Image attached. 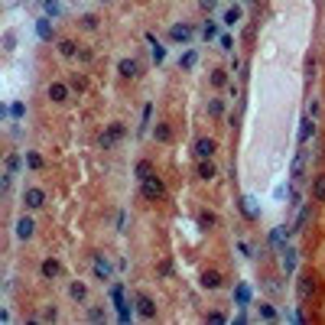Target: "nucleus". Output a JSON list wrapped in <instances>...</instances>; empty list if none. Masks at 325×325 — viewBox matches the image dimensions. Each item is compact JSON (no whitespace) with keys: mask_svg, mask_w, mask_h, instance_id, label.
<instances>
[{"mask_svg":"<svg viewBox=\"0 0 325 325\" xmlns=\"http://www.w3.org/2000/svg\"><path fill=\"white\" fill-rule=\"evenodd\" d=\"M198 224L212 231V228H218V215H215V212H208V208H202V212H198Z\"/></svg>","mask_w":325,"mask_h":325,"instance_id":"nucleus-21","label":"nucleus"},{"mask_svg":"<svg viewBox=\"0 0 325 325\" xmlns=\"http://www.w3.org/2000/svg\"><path fill=\"white\" fill-rule=\"evenodd\" d=\"M202 36H205V39H215V36H218V26H215L212 20H208L205 26H202Z\"/></svg>","mask_w":325,"mask_h":325,"instance_id":"nucleus-39","label":"nucleus"},{"mask_svg":"<svg viewBox=\"0 0 325 325\" xmlns=\"http://www.w3.org/2000/svg\"><path fill=\"white\" fill-rule=\"evenodd\" d=\"M218 46H221L224 52H231V49H234V39H231V36H221V39H218Z\"/></svg>","mask_w":325,"mask_h":325,"instance_id":"nucleus-45","label":"nucleus"},{"mask_svg":"<svg viewBox=\"0 0 325 325\" xmlns=\"http://www.w3.org/2000/svg\"><path fill=\"white\" fill-rule=\"evenodd\" d=\"M104 315H108V312H104L101 306H91V309H88V319H91V322H104Z\"/></svg>","mask_w":325,"mask_h":325,"instance_id":"nucleus-38","label":"nucleus"},{"mask_svg":"<svg viewBox=\"0 0 325 325\" xmlns=\"http://www.w3.org/2000/svg\"><path fill=\"white\" fill-rule=\"evenodd\" d=\"M23 202H26V208H30V212H39V208L46 205V192H42V189H26Z\"/></svg>","mask_w":325,"mask_h":325,"instance_id":"nucleus-6","label":"nucleus"},{"mask_svg":"<svg viewBox=\"0 0 325 325\" xmlns=\"http://www.w3.org/2000/svg\"><path fill=\"white\" fill-rule=\"evenodd\" d=\"M117 231H127V212H117Z\"/></svg>","mask_w":325,"mask_h":325,"instance_id":"nucleus-46","label":"nucleus"},{"mask_svg":"<svg viewBox=\"0 0 325 325\" xmlns=\"http://www.w3.org/2000/svg\"><path fill=\"white\" fill-rule=\"evenodd\" d=\"M150 117H153V104H143V124H140V134L150 127Z\"/></svg>","mask_w":325,"mask_h":325,"instance_id":"nucleus-40","label":"nucleus"},{"mask_svg":"<svg viewBox=\"0 0 325 325\" xmlns=\"http://www.w3.org/2000/svg\"><path fill=\"white\" fill-rule=\"evenodd\" d=\"M212 153H215V140L212 137H198L195 140V156L198 160H212Z\"/></svg>","mask_w":325,"mask_h":325,"instance_id":"nucleus-9","label":"nucleus"},{"mask_svg":"<svg viewBox=\"0 0 325 325\" xmlns=\"http://www.w3.org/2000/svg\"><path fill=\"white\" fill-rule=\"evenodd\" d=\"M212 85H215V88L228 85V72H212Z\"/></svg>","mask_w":325,"mask_h":325,"instance_id":"nucleus-42","label":"nucleus"},{"mask_svg":"<svg viewBox=\"0 0 325 325\" xmlns=\"http://www.w3.org/2000/svg\"><path fill=\"white\" fill-rule=\"evenodd\" d=\"M198 283H202V289H221V273L218 270H205Z\"/></svg>","mask_w":325,"mask_h":325,"instance_id":"nucleus-12","label":"nucleus"},{"mask_svg":"<svg viewBox=\"0 0 325 325\" xmlns=\"http://www.w3.org/2000/svg\"><path fill=\"white\" fill-rule=\"evenodd\" d=\"M59 52H62L65 59H75V56H78V46H75V39H59Z\"/></svg>","mask_w":325,"mask_h":325,"instance_id":"nucleus-25","label":"nucleus"},{"mask_svg":"<svg viewBox=\"0 0 325 325\" xmlns=\"http://www.w3.org/2000/svg\"><path fill=\"white\" fill-rule=\"evenodd\" d=\"M270 241H273L277 247L283 251V224H280V228H273V234H270Z\"/></svg>","mask_w":325,"mask_h":325,"instance_id":"nucleus-41","label":"nucleus"},{"mask_svg":"<svg viewBox=\"0 0 325 325\" xmlns=\"http://www.w3.org/2000/svg\"><path fill=\"white\" fill-rule=\"evenodd\" d=\"M257 309H260V319H267V322H273V319H277V309H273L270 303H260Z\"/></svg>","mask_w":325,"mask_h":325,"instance_id":"nucleus-35","label":"nucleus"},{"mask_svg":"<svg viewBox=\"0 0 325 325\" xmlns=\"http://www.w3.org/2000/svg\"><path fill=\"white\" fill-rule=\"evenodd\" d=\"M195 176H198L202 182H212L215 176H218V169H215V163H212V160H202V163H198V169H195Z\"/></svg>","mask_w":325,"mask_h":325,"instance_id":"nucleus-14","label":"nucleus"},{"mask_svg":"<svg viewBox=\"0 0 325 325\" xmlns=\"http://www.w3.org/2000/svg\"><path fill=\"white\" fill-rule=\"evenodd\" d=\"M33 231H36L33 218H20V221H16V238H20V241H30V238H33Z\"/></svg>","mask_w":325,"mask_h":325,"instance_id":"nucleus-15","label":"nucleus"},{"mask_svg":"<svg viewBox=\"0 0 325 325\" xmlns=\"http://www.w3.org/2000/svg\"><path fill=\"white\" fill-rule=\"evenodd\" d=\"M16 169H20V153H7L4 156V195L10 192V186H13V179H16Z\"/></svg>","mask_w":325,"mask_h":325,"instance_id":"nucleus-2","label":"nucleus"},{"mask_svg":"<svg viewBox=\"0 0 325 325\" xmlns=\"http://www.w3.org/2000/svg\"><path fill=\"white\" fill-rule=\"evenodd\" d=\"M104 4H108V0H104Z\"/></svg>","mask_w":325,"mask_h":325,"instance_id":"nucleus-49","label":"nucleus"},{"mask_svg":"<svg viewBox=\"0 0 325 325\" xmlns=\"http://www.w3.org/2000/svg\"><path fill=\"white\" fill-rule=\"evenodd\" d=\"M312 134H315V124H312V117H306L303 124H299V143H306Z\"/></svg>","mask_w":325,"mask_h":325,"instance_id":"nucleus-28","label":"nucleus"},{"mask_svg":"<svg viewBox=\"0 0 325 325\" xmlns=\"http://www.w3.org/2000/svg\"><path fill=\"white\" fill-rule=\"evenodd\" d=\"M140 192H143L146 202H160L166 195V186L160 176H146V179H140Z\"/></svg>","mask_w":325,"mask_h":325,"instance_id":"nucleus-1","label":"nucleus"},{"mask_svg":"<svg viewBox=\"0 0 325 325\" xmlns=\"http://www.w3.org/2000/svg\"><path fill=\"white\" fill-rule=\"evenodd\" d=\"M42 166H46V163H42V156H39V153H33V150H30V153H26V169H33V172H39V169H42Z\"/></svg>","mask_w":325,"mask_h":325,"instance_id":"nucleus-29","label":"nucleus"},{"mask_svg":"<svg viewBox=\"0 0 325 325\" xmlns=\"http://www.w3.org/2000/svg\"><path fill=\"white\" fill-rule=\"evenodd\" d=\"M46 94H49V101L62 104V101H68V85H65V82H52V85L46 88Z\"/></svg>","mask_w":325,"mask_h":325,"instance_id":"nucleus-8","label":"nucleus"},{"mask_svg":"<svg viewBox=\"0 0 325 325\" xmlns=\"http://www.w3.org/2000/svg\"><path fill=\"white\" fill-rule=\"evenodd\" d=\"M153 137L160 140V143H169V137H172V134H169V127H166V124H160V127L153 130Z\"/></svg>","mask_w":325,"mask_h":325,"instance_id":"nucleus-36","label":"nucleus"},{"mask_svg":"<svg viewBox=\"0 0 325 325\" xmlns=\"http://www.w3.org/2000/svg\"><path fill=\"white\" fill-rule=\"evenodd\" d=\"M146 176H153V163L150 160H140L137 163V179H146Z\"/></svg>","mask_w":325,"mask_h":325,"instance_id":"nucleus-33","label":"nucleus"},{"mask_svg":"<svg viewBox=\"0 0 325 325\" xmlns=\"http://www.w3.org/2000/svg\"><path fill=\"white\" fill-rule=\"evenodd\" d=\"M134 306H137L140 319H156V303H153L146 293H137V296H134Z\"/></svg>","mask_w":325,"mask_h":325,"instance_id":"nucleus-5","label":"nucleus"},{"mask_svg":"<svg viewBox=\"0 0 325 325\" xmlns=\"http://www.w3.org/2000/svg\"><path fill=\"white\" fill-rule=\"evenodd\" d=\"M56 319H59V312H56V309H52V306H49V309H46V312H42V315H39V322H56Z\"/></svg>","mask_w":325,"mask_h":325,"instance_id":"nucleus-44","label":"nucleus"},{"mask_svg":"<svg viewBox=\"0 0 325 325\" xmlns=\"http://www.w3.org/2000/svg\"><path fill=\"white\" fill-rule=\"evenodd\" d=\"M312 293H315V280L312 277H299V283H296V296H299V299H309Z\"/></svg>","mask_w":325,"mask_h":325,"instance_id":"nucleus-13","label":"nucleus"},{"mask_svg":"<svg viewBox=\"0 0 325 325\" xmlns=\"http://www.w3.org/2000/svg\"><path fill=\"white\" fill-rule=\"evenodd\" d=\"M117 72H120V78H137L140 75V62H137V59H120Z\"/></svg>","mask_w":325,"mask_h":325,"instance_id":"nucleus-11","label":"nucleus"},{"mask_svg":"<svg viewBox=\"0 0 325 325\" xmlns=\"http://www.w3.org/2000/svg\"><path fill=\"white\" fill-rule=\"evenodd\" d=\"M169 39H172V42H182V46L192 42V26H189V23H176L172 30H169Z\"/></svg>","mask_w":325,"mask_h":325,"instance_id":"nucleus-7","label":"nucleus"},{"mask_svg":"<svg viewBox=\"0 0 325 325\" xmlns=\"http://www.w3.org/2000/svg\"><path fill=\"white\" fill-rule=\"evenodd\" d=\"M198 4H202V10H212V7L218 4V0H198Z\"/></svg>","mask_w":325,"mask_h":325,"instance_id":"nucleus-48","label":"nucleus"},{"mask_svg":"<svg viewBox=\"0 0 325 325\" xmlns=\"http://www.w3.org/2000/svg\"><path fill=\"white\" fill-rule=\"evenodd\" d=\"M39 273H42V280H56L59 273H62V263L52 260V257H46V260L39 263Z\"/></svg>","mask_w":325,"mask_h":325,"instance_id":"nucleus-10","label":"nucleus"},{"mask_svg":"<svg viewBox=\"0 0 325 325\" xmlns=\"http://www.w3.org/2000/svg\"><path fill=\"white\" fill-rule=\"evenodd\" d=\"M303 166H306V150H299L293 156V166H289V179H303Z\"/></svg>","mask_w":325,"mask_h":325,"instance_id":"nucleus-17","label":"nucleus"},{"mask_svg":"<svg viewBox=\"0 0 325 325\" xmlns=\"http://www.w3.org/2000/svg\"><path fill=\"white\" fill-rule=\"evenodd\" d=\"M241 212L247 215V218H257V215H260V212H257V205H254V198H251V195H244V198H241Z\"/></svg>","mask_w":325,"mask_h":325,"instance_id":"nucleus-30","label":"nucleus"},{"mask_svg":"<svg viewBox=\"0 0 325 325\" xmlns=\"http://www.w3.org/2000/svg\"><path fill=\"white\" fill-rule=\"evenodd\" d=\"M68 296H72L75 303H85V299H88V286L82 283V280H75V283L68 286Z\"/></svg>","mask_w":325,"mask_h":325,"instance_id":"nucleus-19","label":"nucleus"},{"mask_svg":"<svg viewBox=\"0 0 325 325\" xmlns=\"http://www.w3.org/2000/svg\"><path fill=\"white\" fill-rule=\"evenodd\" d=\"M312 202H325V172L312 176Z\"/></svg>","mask_w":325,"mask_h":325,"instance_id":"nucleus-16","label":"nucleus"},{"mask_svg":"<svg viewBox=\"0 0 325 325\" xmlns=\"http://www.w3.org/2000/svg\"><path fill=\"white\" fill-rule=\"evenodd\" d=\"M208 114H212V117H221V114H224V101L212 98V101H208Z\"/></svg>","mask_w":325,"mask_h":325,"instance_id":"nucleus-34","label":"nucleus"},{"mask_svg":"<svg viewBox=\"0 0 325 325\" xmlns=\"http://www.w3.org/2000/svg\"><path fill=\"white\" fill-rule=\"evenodd\" d=\"M91 270H94V280H101V283H108V280L114 277V267H111V260L104 257V254H94Z\"/></svg>","mask_w":325,"mask_h":325,"instance_id":"nucleus-4","label":"nucleus"},{"mask_svg":"<svg viewBox=\"0 0 325 325\" xmlns=\"http://www.w3.org/2000/svg\"><path fill=\"white\" fill-rule=\"evenodd\" d=\"M111 299H114V306H124L127 299H124V283H114L111 286Z\"/></svg>","mask_w":325,"mask_h":325,"instance_id":"nucleus-31","label":"nucleus"},{"mask_svg":"<svg viewBox=\"0 0 325 325\" xmlns=\"http://www.w3.org/2000/svg\"><path fill=\"white\" fill-rule=\"evenodd\" d=\"M82 26H85V30H98V16H91V13L82 16Z\"/></svg>","mask_w":325,"mask_h":325,"instance_id":"nucleus-43","label":"nucleus"},{"mask_svg":"<svg viewBox=\"0 0 325 325\" xmlns=\"http://www.w3.org/2000/svg\"><path fill=\"white\" fill-rule=\"evenodd\" d=\"M146 42H150V49H153V62L160 65L163 59H166V46H160V39H156L153 33H146Z\"/></svg>","mask_w":325,"mask_h":325,"instance_id":"nucleus-18","label":"nucleus"},{"mask_svg":"<svg viewBox=\"0 0 325 325\" xmlns=\"http://www.w3.org/2000/svg\"><path fill=\"white\" fill-rule=\"evenodd\" d=\"M23 114H26V104H23V101H13V104H10V117H13V120H20Z\"/></svg>","mask_w":325,"mask_h":325,"instance_id":"nucleus-37","label":"nucleus"},{"mask_svg":"<svg viewBox=\"0 0 325 325\" xmlns=\"http://www.w3.org/2000/svg\"><path fill=\"white\" fill-rule=\"evenodd\" d=\"M42 10H46V16H52V20H56V16H62L65 7L59 4V0H42Z\"/></svg>","mask_w":325,"mask_h":325,"instance_id":"nucleus-24","label":"nucleus"},{"mask_svg":"<svg viewBox=\"0 0 325 325\" xmlns=\"http://www.w3.org/2000/svg\"><path fill=\"white\" fill-rule=\"evenodd\" d=\"M234 299H238V306H241V309H244V306H251V289L247 286H234Z\"/></svg>","mask_w":325,"mask_h":325,"instance_id":"nucleus-27","label":"nucleus"},{"mask_svg":"<svg viewBox=\"0 0 325 325\" xmlns=\"http://www.w3.org/2000/svg\"><path fill=\"white\" fill-rule=\"evenodd\" d=\"M36 36H39L42 42L52 39V23H49V16H46V20H36Z\"/></svg>","mask_w":325,"mask_h":325,"instance_id":"nucleus-23","label":"nucleus"},{"mask_svg":"<svg viewBox=\"0 0 325 325\" xmlns=\"http://www.w3.org/2000/svg\"><path fill=\"white\" fill-rule=\"evenodd\" d=\"M124 134H127V127H124V124H111V127L101 134V140H98V143H101V150H114V146H117L120 140H124Z\"/></svg>","mask_w":325,"mask_h":325,"instance_id":"nucleus-3","label":"nucleus"},{"mask_svg":"<svg viewBox=\"0 0 325 325\" xmlns=\"http://www.w3.org/2000/svg\"><path fill=\"white\" fill-rule=\"evenodd\" d=\"M4 49L13 52V33H7V36H4Z\"/></svg>","mask_w":325,"mask_h":325,"instance_id":"nucleus-47","label":"nucleus"},{"mask_svg":"<svg viewBox=\"0 0 325 325\" xmlns=\"http://www.w3.org/2000/svg\"><path fill=\"white\" fill-rule=\"evenodd\" d=\"M195 62H198V52L195 49H189V52H182V59H179V68H195Z\"/></svg>","mask_w":325,"mask_h":325,"instance_id":"nucleus-26","label":"nucleus"},{"mask_svg":"<svg viewBox=\"0 0 325 325\" xmlns=\"http://www.w3.org/2000/svg\"><path fill=\"white\" fill-rule=\"evenodd\" d=\"M280 254H283V270H286V273H296V251L293 247H283Z\"/></svg>","mask_w":325,"mask_h":325,"instance_id":"nucleus-22","label":"nucleus"},{"mask_svg":"<svg viewBox=\"0 0 325 325\" xmlns=\"http://www.w3.org/2000/svg\"><path fill=\"white\" fill-rule=\"evenodd\" d=\"M309 212H312L309 205H303V208H299V215H296V228H293V231H303V228H306V221H309Z\"/></svg>","mask_w":325,"mask_h":325,"instance_id":"nucleus-32","label":"nucleus"},{"mask_svg":"<svg viewBox=\"0 0 325 325\" xmlns=\"http://www.w3.org/2000/svg\"><path fill=\"white\" fill-rule=\"evenodd\" d=\"M241 16H244V13H241V7H228L224 16H221V23H224V26H238V23H241Z\"/></svg>","mask_w":325,"mask_h":325,"instance_id":"nucleus-20","label":"nucleus"}]
</instances>
